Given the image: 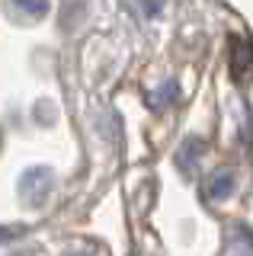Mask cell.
<instances>
[{
  "label": "cell",
  "instance_id": "cell-1",
  "mask_svg": "<svg viewBox=\"0 0 253 256\" xmlns=\"http://www.w3.org/2000/svg\"><path fill=\"white\" fill-rule=\"evenodd\" d=\"M173 96H176V84H167V86H160V90L151 96V106L160 109V106H167V100H173Z\"/></svg>",
  "mask_w": 253,
  "mask_h": 256
},
{
  "label": "cell",
  "instance_id": "cell-2",
  "mask_svg": "<svg viewBox=\"0 0 253 256\" xmlns=\"http://www.w3.org/2000/svg\"><path fill=\"white\" fill-rule=\"evenodd\" d=\"M13 4H16L20 10L32 13V16H42L45 10H48V0H13Z\"/></svg>",
  "mask_w": 253,
  "mask_h": 256
},
{
  "label": "cell",
  "instance_id": "cell-3",
  "mask_svg": "<svg viewBox=\"0 0 253 256\" xmlns=\"http://www.w3.org/2000/svg\"><path fill=\"white\" fill-rule=\"evenodd\" d=\"M228 189H231V173H218V176H215V182H212V189H208V192H212V196L218 198V196H224Z\"/></svg>",
  "mask_w": 253,
  "mask_h": 256
}]
</instances>
